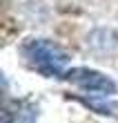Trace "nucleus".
<instances>
[{"mask_svg":"<svg viewBox=\"0 0 118 123\" xmlns=\"http://www.w3.org/2000/svg\"><path fill=\"white\" fill-rule=\"evenodd\" d=\"M22 56L34 69H38L45 76H65L69 63V56L62 47L47 38H31L22 45Z\"/></svg>","mask_w":118,"mask_h":123,"instance_id":"f257e3e1","label":"nucleus"},{"mask_svg":"<svg viewBox=\"0 0 118 123\" xmlns=\"http://www.w3.org/2000/svg\"><path fill=\"white\" fill-rule=\"evenodd\" d=\"M65 78H67L69 83L78 85V87L85 90V92H96V94H100V96H114L116 94V83L112 78L100 74V72H96V69H89V67L67 69Z\"/></svg>","mask_w":118,"mask_h":123,"instance_id":"f03ea898","label":"nucleus"}]
</instances>
